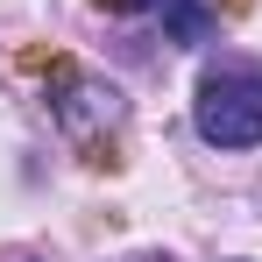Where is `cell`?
Returning <instances> with one entry per match:
<instances>
[{
	"instance_id": "cell-1",
	"label": "cell",
	"mask_w": 262,
	"mask_h": 262,
	"mask_svg": "<svg viewBox=\"0 0 262 262\" xmlns=\"http://www.w3.org/2000/svg\"><path fill=\"white\" fill-rule=\"evenodd\" d=\"M191 128L213 149H255L262 142V71L248 64H220L191 92Z\"/></svg>"
},
{
	"instance_id": "cell-3",
	"label": "cell",
	"mask_w": 262,
	"mask_h": 262,
	"mask_svg": "<svg viewBox=\"0 0 262 262\" xmlns=\"http://www.w3.org/2000/svg\"><path fill=\"white\" fill-rule=\"evenodd\" d=\"M92 7H121V14H128V7H142V0H92Z\"/></svg>"
},
{
	"instance_id": "cell-2",
	"label": "cell",
	"mask_w": 262,
	"mask_h": 262,
	"mask_svg": "<svg viewBox=\"0 0 262 262\" xmlns=\"http://www.w3.org/2000/svg\"><path fill=\"white\" fill-rule=\"evenodd\" d=\"M156 14L170 21L177 43H206V36H213V14H206L199 0H156Z\"/></svg>"
}]
</instances>
